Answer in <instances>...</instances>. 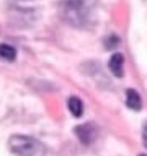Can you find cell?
Returning a JSON list of instances; mask_svg holds the SVG:
<instances>
[{
  "mask_svg": "<svg viewBox=\"0 0 147 156\" xmlns=\"http://www.w3.org/2000/svg\"><path fill=\"white\" fill-rule=\"evenodd\" d=\"M142 138H144V145L147 146V124L144 127V132H142Z\"/></svg>",
  "mask_w": 147,
  "mask_h": 156,
  "instance_id": "obj_6",
  "label": "cell"
},
{
  "mask_svg": "<svg viewBox=\"0 0 147 156\" xmlns=\"http://www.w3.org/2000/svg\"><path fill=\"white\" fill-rule=\"evenodd\" d=\"M141 156H145V154H141Z\"/></svg>",
  "mask_w": 147,
  "mask_h": 156,
  "instance_id": "obj_7",
  "label": "cell"
},
{
  "mask_svg": "<svg viewBox=\"0 0 147 156\" xmlns=\"http://www.w3.org/2000/svg\"><path fill=\"white\" fill-rule=\"evenodd\" d=\"M8 146L13 154L17 156H43L44 154V146L41 141L24 135H13L8 140Z\"/></svg>",
  "mask_w": 147,
  "mask_h": 156,
  "instance_id": "obj_1",
  "label": "cell"
},
{
  "mask_svg": "<svg viewBox=\"0 0 147 156\" xmlns=\"http://www.w3.org/2000/svg\"><path fill=\"white\" fill-rule=\"evenodd\" d=\"M69 111H70V114L74 117H80L82 115V112H83V104H82V101L78 99V98H70L69 99Z\"/></svg>",
  "mask_w": 147,
  "mask_h": 156,
  "instance_id": "obj_4",
  "label": "cell"
},
{
  "mask_svg": "<svg viewBox=\"0 0 147 156\" xmlns=\"http://www.w3.org/2000/svg\"><path fill=\"white\" fill-rule=\"evenodd\" d=\"M110 70L115 76L121 78L123 76V55L121 54H113L110 58Z\"/></svg>",
  "mask_w": 147,
  "mask_h": 156,
  "instance_id": "obj_2",
  "label": "cell"
},
{
  "mask_svg": "<svg viewBox=\"0 0 147 156\" xmlns=\"http://www.w3.org/2000/svg\"><path fill=\"white\" fill-rule=\"evenodd\" d=\"M0 57L10 62V60H15L17 52H15V49L12 46H8V44H0Z\"/></svg>",
  "mask_w": 147,
  "mask_h": 156,
  "instance_id": "obj_5",
  "label": "cell"
},
{
  "mask_svg": "<svg viewBox=\"0 0 147 156\" xmlns=\"http://www.w3.org/2000/svg\"><path fill=\"white\" fill-rule=\"evenodd\" d=\"M126 102H127V107H131V109H134V111L141 109V96L136 93V90L126 91Z\"/></svg>",
  "mask_w": 147,
  "mask_h": 156,
  "instance_id": "obj_3",
  "label": "cell"
}]
</instances>
